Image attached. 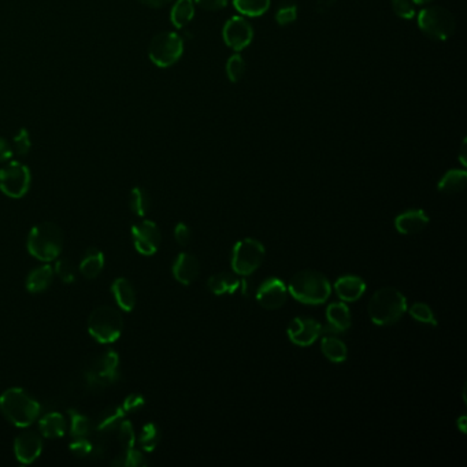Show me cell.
<instances>
[{
	"mask_svg": "<svg viewBox=\"0 0 467 467\" xmlns=\"http://www.w3.org/2000/svg\"><path fill=\"white\" fill-rule=\"evenodd\" d=\"M0 411L13 425L29 427L39 418L42 406L23 388H8L0 395Z\"/></svg>",
	"mask_w": 467,
	"mask_h": 467,
	"instance_id": "6da1fadb",
	"label": "cell"
},
{
	"mask_svg": "<svg viewBox=\"0 0 467 467\" xmlns=\"http://www.w3.org/2000/svg\"><path fill=\"white\" fill-rule=\"evenodd\" d=\"M407 311L406 296L392 286L378 289L368 305L370 320L378 327L394 325Z\"/></svg>",
	"mask_w": 467,
	"mask_h": 467,
	"instance_id": "7a4b0ae2",
	"label": "cell"
},
{
	"mask_svg": "<svg viewBox=\"0 0 467 467\" xmlns=\"http://www.w3.org/2000/svg\"><path fill=\"white\" fill-rule=\"evenodd\" d=\"M63 244V231L54 222H42L32 228L26 241L29 254L47 263L61 257Z\"/></svg>",
	"mask_w": 467,
	"mask_h": 467,
	"instance_id": "3957f363",
	"label": "cell"
},
{
	"mask_svg": "<svg viewBox=\"0 0 467 467\" xmlns=\"http://www.w3.org/2000/svg\"><path fill=\"white\" fill-rule=\"evenodd\" d=\"M288 292L301 303L322 304L332 293L330 282L317 270H302L292 276Z\"/></svg>",
	"mask_w": 467,
	"mask_h": 467,
	"instance_id": "277c9868",
	"label": "cell"
},
{
	"mask_svg": "<svg viewBox=\"0 0 467 467\" xmlns=\"http://www.w3.org/2000/svg\"><path fill=\"white\" fill-rule=\"evenodd\" d=\"M123 329V318L113 305H99L88 318V332L97 343L111 344L117 341Z\"/></svg>",
	"mask_w": 467,
	"mask_h": 467,
	"instance_id": "5b68a950",
	"label": "cell"
},
{
	"mask_svg": "<svg viewBox=\"0 0 467 467\" xmlns=\"http://www.w3.org/2000/svg\"><path fill=\"white\" fill-rule=\"evenodd\" d=\"M417 23L420 32L436 42L448 40L456 28L454 16L442 6H427L418 13Z\"/></svg>",
	"mask_w": 467,
	"mask_h": 467,
	"instance_id": "8992f818",
	"label": "cell"
},
{
	"mask_svg": "<svg viewBox=\"0 0 467 467\" xmlns=\"http://www.w3.org/2000/svg\"><path fill=\"white\" fill-rule=\"evenodd\" d=\"M184 54V39L174 32H162L157 35L148 47V56L151 62L161 68L167 69L176 65Z\"/></svg>",
	"mask_w": 467,
	"mask_h": 467,
	"instance_id": "52a82bcc",
	"label": "cell"
},
{
	"mask_svg": "<svg viewBox=\"0 0 467 467\" xmlns=\"http://www.w3.org/2000/svg\"><path fill=\"white\" fill-rule=\"evenodd\" d=\"M266 255L265 245L257 238H243L236 243L232 253V269L236 274L251 276L263 263Z\"/></svg>",
	"mask_w": 467,
	"mask_h": 467,
	"instance_id": "ba28073f",
	"label": "cell"
},
{
	"mask_svg": "<svg viewBox=\"0 0 467 467\" xmlns=\"http://www.w3.org/2000/svg\"><path fill=\"white\" fill-rule=\"evenodd\" d=\"M32 174L26 164L11 161L0 169V190L11 198L21 199L29 192Z\"/></svg>",
	"mask_w": 467,
	"mask_h": 467,
	"instance_id": "9c48e42d",
	"label": "cell"
},
{
	"mask_svg": "<svg viewBox=\"0 0 467 467\" xmlns=\"http://www.w3.org/2000/svg\"><path fill=\"white\" fill-rule=\"evenodd\" d=\"M119 355L114 350L104 351L95 358L85 370V378L91 387L104 388L114 384L119 377Z\"/></svg>",
	"mask_w": 467,
	"mask_h": 467,
	"instance_id": "30bf717a",
	"label": "cell"
},
{
	"mask_svg": "<svg viewBox=\"0 0 467 467\" xmlns=\"http://www.w3.org/2000/svg\"><path fill=\"white\" fill-rule=\"evenodd\" d=\"M222 39L226 47L240 52L254 40V28L243 16L231 17L222 28Z\"/></svg>",
	"mask_w": 467,
	"mask_h": 467,
	"instance_id": "8fae6325",
	"label": "cell"
},
{
	"mask_svg": "<svg viewBox=\"0 0 467 467\" xmlns=\"http://www.w3.org/2000/svg\"><path fill=\"white\" fill-rule=\"evenodd\" d=\"M132 238L138 253L151 257L158 251L162 241V234L154 221L144 219L132 226Z\"/></svg>",
	"mask_w": 467,
	"mask_h": 467,
	"instance_id": "7c38bea8",
	"label": "cell"
},
{
	"mask_svg": "<svg viewBox=\"0 0 467 467\" xmlns=\"http://www.w3.org/2000/svg\"><path fill=\"white\" fill-rule=\"evenodd\" d=\"M321 330L322 325L317 320L298 317L289 324L286 333L293 344L299 347H308L321 336Z\"/></svg>",
	"mask_w": 467,
	"mask_h": 467,
	"instance_id": "4fadbf2b",
	"label": "cell"
},
{
	"mask_svg": "<svg viewBox=\"0 0 467 467\" xmlns=\"http://www.w3.org/2000/svg\"><path fill=\"white\" fill-rule=\"evenodd\" d=\"M288 299L286 285L276 277H270L263 281L257 291V301L259 305L266 310H279Z\"/></svg>",
	"mask_w": 467,
	"mask_h": 467,
	"instance_id": "5bb4252c",
	"label": "cell"
},
{
	"mask_svg": "<svg viewBox=\"0 0 467 467\" xmlns=\"http://www.w3.org/2000/svg\"><path fill=\"white\" fill-rule=\"evenodd\" d=\"M43 452V439L35 430H24L14 440V454L20 463H33Z\"/></svg>",
	"mask_w": 467,
	"mask_h": 467,
	"instance_id": "9a60e30c",
	"label": "cell"
},
{
	"mask_svg": "<svg viewBox=\"0 0 467 467\" xmlns=\"http://www.w3.org/2000/svg\"><path fill=\"white\" fill-rule=\"evenodd\" d=\"M173 276L183 285H190L193 281L198 279L200 273V265L196 257L188 253H181L176 257L173 263Z\"/></svg>",
	"mask_w": 467,
	"mask_h": 467,
	"instance_id": "2e32d148",
	"label": "cell"
},
{
	"mask_svg": "<svg viewBox=\"0 0 467 467\" xmlns=\"http://www.w3.org/2000/svg\"><path fill=\"white\" fill-rule=\"evenodd\" d=\"M429 225V217L423 210H408L399 214L395 219V228L401 234L420 233Z\"/></svg>",
	"mask_w": 467,
	"mask_h": 467,
	"instance_id": "e0dca14e",
	"label": "cell"
},
{
	"mask_svg": "<svg viewBox=\"0 0 467 467\" xmlns=\"http://www.w3.org/2000/svg\"><path fill=\"white\" fill-rule=\"evenodd\" d=\"M334 291L337 296L346 302H356L360 299L366 291V282L358 276H343L334 284Z\"/></svg>",
	"mask_w": 467,
	"mask_h": 467,
	"instance_id": "ac0fdd59",
	"label": "cell"
},
{
	"mask_svg": "<svg viewBox=\"0 0 467 467\" xmlns=\"http://www.w3.org/2000/svg\"><path fill=\"white\" fill-rule=\"evenodd\" d=\"M111 293L118 307L126 313L132 311L136 305V291L132 282L125 277H118L111 285Z\"/></svg>",
	"mask_w": 467,
	"mask_h": 467,
	"instance_id": "d6986e66",
	"label": "cell"
},
{
	"mask_svg": "<svg viewBox=\"0 0 467 467\" xmlns=\"http://www.w3.org/2000/svg\"><path fill=\"white\" fill-rule=\"evenodd\" d=\"M39 430L46 439H61L68 430L66 417L56 411L48 413L39 420Z\"/></svg>",
	"mask_w": 467,
	"mask_h": 467,
	"instance_id": "ffe728a7",
	"label": "cell"
},
{
	"mask_svg": "<svg viewBox=\"0 0 467 467\" xmlns=\"http://www.w3.org/2000/svg\"><path fill=\"white\" fill-rule=\"evenodd\" d=\"M54 267L51 265H43L33 269L26 277V289L30 293H42L47 291L54 282Z\"/></svg>",
	"mask_w": 467,
	"mask_h": 467,
	"instance_id": "44dd1931",
	"label": "cell"
},
{
	"mask_svg": "<svg viewBox=\"0 0 467 467\" xmlns=\"http://www.w3.org/2000/svg\"><path fill=\"white\" fill-rule=\"evenodd\" d=\"M104 269V255L100 250L91 247L88 248L84 255L81 257L78 270L80 273L88 279V280H94L96 279Z\"/></svg>",
	"mask_w": 467,
	"mask_h": 467,
	"instance_id": "7402d4cb",
	"label": "cell"
},
{
	"mask_svg": "<svg viewBox=\"0 0 467 467\" xmlns=\"http://www.w3.org/2000/svg\"><path fill=\"white\" fill-rule=\"evenodd\" d=\"M327 324L334 327L339 333H343L350 329L352 325L350 307L346 302L330 303L327 308Z\"/></svg>",
	"mask_w": 467,
	"mask_h": 467,
	"instance_id": "603a6c76",
	"label": "cell"
},
{
	"mask_svg": "<svg viewBox=\"0 0 467 467\" xmlns=\"http://www.w3.org/2000/svg\"><path fill=\"white\" fill-rule=\"evenodd\" d=\"M209 289L214 295H226V293H234L240 285L241 280H238L233 273L229 272H221L217 274H212L207 281Z\"/></svg>",
	"mask_w": 467,
	"mask_h": 467,
	"instance_id": "cb8c5ba5",
	"label": "cell"
},
{
	"mask_svg": "<svg viewBox=\"0 0 467 467\" xmlns=\"http://www.w3.org/2000/svg\"><path fill=\"white\" fill-rule=\"evenodd\" d=\"M467 171L461 169H452L448 170L443 177L440 178L437 189L439 192L445 195H454L459 193L466 188Z\"/></svg>",
	"mask_w": 467,
	"mask_h": 467,
	"instance_id": "d4e9b609",
	"label": "cell"
},
{
	"mask_svg": "<svg viewBox=\"0 0 467 467\" xmlns=\"http://www.w3.org/2000/svg\"><path fill=\"white\" fill-rule=\"evenodd\" d=\"M321 351L325 355V358L333 363H341L348 356V350H347V346L344 344V341L332 334H325L322 337Z\"/></svg>",
	"mask_w": 467,
	"mask_h": 467,
	"instance_id": "484cf974",
	"label": "cell"
},
{
	"mask_svg": "<svg viewBox=\"0 0 467 467\" xmlns=\"http://www.w3.org/2000/svg\"><path fill=\"white\" fill-rule=\"evenodd\" d=\"M195 17L193 0H177L170 11V21L174 28L184 29Z\"/></svg>",
	"mask_w": 467,
	"mask_h": 467,
	"instance_id": "4316f807",
	"label": "cell"
},
{
	"mask_svg": "<svg viewBox=\"0 0 467 467\" xmlns=\"http://www.w3.org/2000/svg\"><path fill=\"white\" fill-rule=\"evenodd\" d=\"M125 410L122 406H111L102 411L99 418L96 420V430L106 433L111 430H117L118 425L121 420H125Z\"/></svg>",
	"mask_w": 467,
	"mask_h": 467,
	"instance_id": "83f0119b",
	"label": "cell"
},
{
	"mask_svg": "<svg viewBox=\"0 0 467 467\" xmlns=\"http://www.w3.org/2000/svg\"><path fill=\"white\" fill-rule=\"evenodd\" d=\"M272 0H233V7L243 17L257 18L266 14Z\"/></svg>",
	"mask_w": 467,
	"mask_h": 467,
	"instance_id": "f1b7e54d",
	"label": "cell"
},
{
	"mask_svg": "<svg viewBox=\"0 0 467 467\" xmlns=\"http://www.w3.org/2000/svg\"><path fill=\"white\" fill-rule=\"evenodd\" d=\"M129 207L138 217H145L151 209V196L145 188L135 187L129 193Z\"/></svg>",
	"mask_w": 467,
	"mask_h": 467,
	"instance_id": "f546056e",
	"label": "cell"
},
{
	"mask_svg": "<svg viewBox=\"0 0 467 467\" xmlns=\"http://www.w3.org/2000/svg\"><path fill=\"white\" fill-rule=\"evenodd\" d=\"M159 442H161V430L158 425H155L154 422H148L147 425H144L139 436L141 448L147 452H152L158 447Z\"/></svg>",
	"mask_w": 467,
	"mask_h": 467,
	"instance_id": "4dcf8cb0",
	"label": "cell"
},
{
	"mask_svg": "<svg viewBox=\"0 0 467 467\" xmlns=\"http://www.w3.org/2000/svg\"><path fill=\"white\" fill-rule=\"evenodd\" d=\"M274 20L280 26H286V25L293 24L298 20V6L292 0H285L282 1L276 14Z\"/></svg>",
	"mask_w": 467,
	"mask_h": 467,
	"instance_id": "1f68e13d",
	"label": "cell"
},
{
	"mask_svg": "<svg viewBox=\"0 0 467 467\" xmlns=\"http://www.w3.org/2000/svg\"><path fill=\"white\" fill-rule=\"evenodd\" d=\"M245 71H247V65H245V61L243 59V56L238 52L231 55L229 59L226 61V75H228L229 81L233 84L241 81Z\"/></svg>",
	"mask_w": 467,
	"mask_h": 467,
	"instance_id": "d6a6232c",
	"label": "cell"
},
{
	"mask_svg": "<svg viewBox=\"0 0 467 467\" xmlns=\"http://www.w3.org/2000/svg\"><path fill=\"white\" fill-rule=\"evenodd\" d=\"M54 265V273L59 277V280L65 284H71L77 277V269L68 257H56Z\"/></svg>",
	"mask_w": 467,
	"mask_h": 467,
	"instance_id": "836d02e7",
	"label": "cell"
},
{
	"mask_svg": "<svg viewBox=\"0 0 467 467\" xmlns=\"http://www.w3.org/2000/svg\"><path fill=\"white\" fill-rule=\"evenodd\" d=\"M69 414H71V436L73 437H87L91 430L90 418L75 410H71Z\"/></svg>",
	"mask_w": 467,
	"mask_h": 467,
	"instance_id": "e575fe53",
	"label": "cell"
},
{
	"mask_svg": "<svg viewBox=\"0 0 467 467\" xmlns=\"http://www.w3.org/2000/svg\"><path fill=\"white\" fill-rule=\"evenodd\" d=\"M119 461H114L113 465L116 466H126V467H142L147 466V459L145 456L142 455V452L139 451V449H135L133 448H129V449H125V452L122 455L118 456Z\"/></svg>",
	"mask_w": 467,
	"mask_h": 467,
	"instance_id": "d590c367",
	"label": "cell"
},
{
	"mask_svg": "<svg viewBox=\"0 0 467 467\" xmlns=\"http://www.w3.org/2000/svg\"><path fill=\"white\" fill-rule=\"evenodd\" d=\"M410 315L422 324H427L430 327H437V320L435 317L433 310L430 308V305L426 303H414L410 307Z\"/></svg>",
	"mask_w": 467,
	"mask_h": 467,
	"instance_id": "8d00e7d4",
	"label": "cell"
},
{
	"mask_svg": "<svg viewBox=\"0 0 467 467\" xmlns=\"http://www.w3.org/2000/svg\"><path fill=\"white\" fill-rule=\"evenodd\" d=\"M11 147H13V152L17 157H26L32 148V141H30V135L28 132V129L21 128L17 135H14L13 140H11Z\"/></svg>",
	"mask_w": 467,
	"mask_h": 467,
	"instance_id": "74e56055",
	"label": "cell"
},
{
	"mask_svg": "<svg viewBox=\"0 0 467 467\" xmlns=\"http://www.w3.org/2000/svg\"><path fill=\"white\" fill-rule=\"evenodd\" d=\"M117 430L119 442L121 444H123L125 449L133 448L136 443V435H135V429H133L132 423L129 420H122L118 425Z\"/></svg>",
	"mask_w": 467,
	"mask_h": 467,
	"instance_id": "f35d334b",
	"label": "cell"
},
{
	"mask_svg": "<svg viewBox=\"0 0 467 467\" xmlns=\"http://www.w3.org/2000/svg\"><path fill=\"white\" fill-rule=\"evenodd\" d=\"M391 7L399 18L413 20L416 17V8L411 0H391Z\"/></svg>",
	"mask_w": 467,
	"mask_h": 467,
	"instance_id": "ab89813d",
	"label": "cell"
},
{
	"mask_svg": "<svg viewBox=\"0 0 467 467\" xmlns=\"http://www.w3.org/2000/svg\"><path fill=\"white\" fill-rule=\"evenodd\" d=\"M71 452L77 458H85L90 456L94 451V445L87 437H74L71 443Z\"/></svg>",
	"mask_w": 467,
	"mask_h": 467,
	"instance_id": "60d3db41",
	"label": "cell"
},
{
	"mask_svg": "<svg viewBox=\"0 0 467 467\" xmlns=\"http://www.w3.org/2000/svg\"><path fill=\"white\" fill-rule=\"evenodd\" d=\"M145 406V399L140 394H131L123 400L122 408L125 413H136Z\"/></svg>",
	"mask_w": 467,
	"mask_h": 467,
	"instance_id": "b9f144b4",
	"label": "cell"
},
{
	"mask_svg": "<svg viewBox=\"0 0 467 467\" xmlns=\"http://www.w3.org/2000/svg\"><path fill=\"white\" fill-rule=\"evenodd\" d=\"M174 237H176V241L181 247H187L188 244L190 243V240H192L190 228L188 226L187 224H184V222L177 224L176 228H174Z\"/></svg>",
	"mask_w": 467,
	"mask_h": 467,
	"instance_id": "7bdbcfd3",
	"label": "cell"
},
{
	"mask_svg": "<svg viewBox=\"0 0 467 467\" xmlns=\"http://www.w3.org/2000/svg\"><path fill=\"white\" fill-rule=\"evenodd\" d=\"M199 8L205 10V11H210V13H215V11H221L224 10L229 0H195L193 1Z\"/></svg>",
	"mask_w": 467,
	"mask_h": 467,
	"instance_id": "ee69618b",
	"label": "cell"
},
{
	"mask_svg": "<svg viewBox=\"0 0 467 467\" xmlns=\"http://www.w3.org/2000/svg\"><path fill=\"white\" fill-rule=\"evenodd\" d=\"M13 155H14V152H13L11 142L0 138V164L10 161L13 158Z\"/></svg>",
	"mask_w": 467,
	"mask_h": 467,
	"instance_id": "f6af8a7d",
	"label": "cell"
},
{
	"mask_svg": "<svg viewBox=\"0 0 467 467\" xmlns=\"http://www.w3.org/2000/svg\"><path fill=\"white\" fill-rule=\"evenodd\" d=\"M139 1L150 8H162L164 6H167L171 0H139Z\"/></svg>",
	"mask_w": 467,
	"mask_h": 467,
	"instance_id": "bcb514c9",
	"label": "cell"
},
{
	"mask_svg": "<svg viewBox=\"0 0 467 467\" xmlns=\"http://www.w3.org/2000/svg\"><path fill=\"white\" fill-rule=\"evenodd\" d=\"M459 159H461V164L466 166V140H463V142H462L461 152H459Z\"/></svg>",
	"mask_w": 467,
	"mask_h": 467,
	"instance_id": "7dc6e473",
	"label": "cell"
},
{
	"mask_svg": "<svg viewBox=\"0 0 467 467\" xmlns=\"http://www.w3.org/2000/svg\"><path fill=\"white\" fill-rule=\"evenodd\" d=\"M465 420H466V417H462L461 420H459V427H461V430L465 433L466 432V429H465Z\"/></svg>",
	"mask_w": 467,
	"mask_h": 467,
	"instance_id": "c3c4849f",
	"label": "cell"
},
{
	"mask_svg": "<svg viewBox=\"0 0 467 467\" xmlns=\"http://www.w3.org/2000/svg\"><path fill=\"white\" fill-rule=\"evenodd\" d=\"M414 4H418V6H423V4H427L430 3L432 0H411Z\"/></svg>",
	"mask_w": 467,
	"mask_h": 467,
	"instance_id": "681fc988",
	"label": "cell"
}]
</instances>
